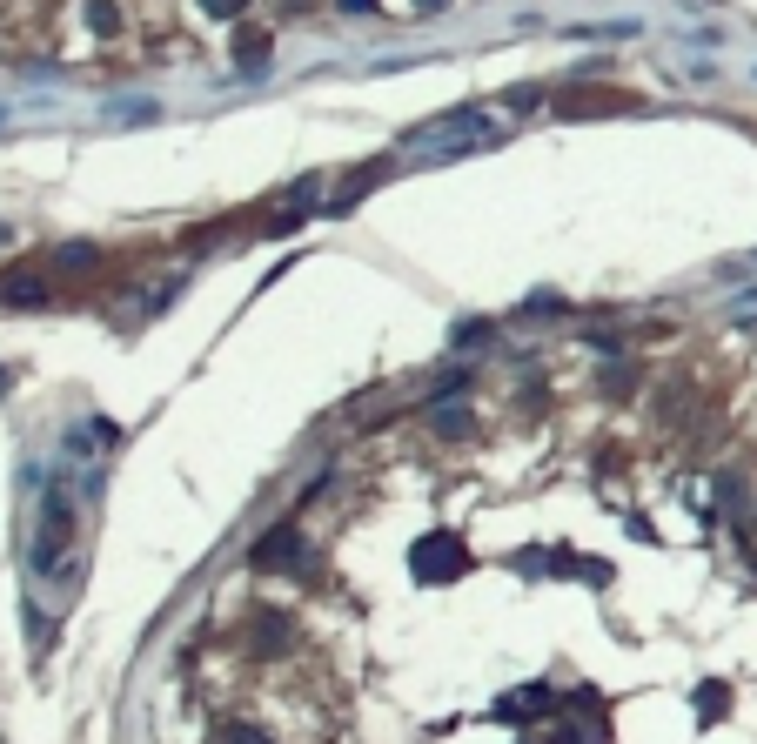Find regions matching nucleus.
<instances>
[{"label": "nucleus", "instance_id": "obj_11", "mask_svg": "<svg viewBox=\"0 0 757 744\" xmlns=\"http://www.w3.org/2000/svg\"><path fill=\"white\" fill-rule=\"evenodd\" d=\"M342 7H356V14H362V7H369V0H342Z\"/></svg>", "mask_w": 757, "mask_h": 744}, {"label": "nucleus", "instance_id": "obj_6", "mask_svg": "<svg viewBox=\"0 0 757 744\" xmlns=\"http://www.w3.org/2000/svg\"><path fill=\"white\" fill-rule=\"evenodd\" d=\"M469 409H436V436H469Z\"/></svg>", "mask_w": 757, "mask_h": 744}, {"label": "nucleus", "instance_id": "obj_10", "mask_svg": "<svg viewBox=\"0 0 757 744\" xmlns=\"http://www.w3.org/2000/svg\"><path fill=\"white\" fill-rule=\"evenodd\" d=\"M201 7H208V14H222V21H228V14H242V0H201Z\"/></svg>", "mask_w": 757, "mask_h": 744}, {"label": "nucleus", "instance_id": "obj_5", "mask_svg": "<svg viewBox=\"0 0 757 744\" xmlns=\"http://www.w3.org/2000/svg\"><path fill=\"white\" fill-rule=\"evenodd\" d=\"M590 108H630L624 94H563V114H590Z\"/></svg>", "mask_w": 757, "mask_h": 744}, {"label": "nucleus", "instance_id": "obj_9", "mask_svg": "<svg viewBox=\"0 0 757 744\" xmlns=\"http://www.w3.org/2000/svg\"><path fill=\"white\" fill-rule=\"evenodd\" d=\"M88 21H94V27H108V34H114V27H121V14H114V0H94V7H88Z\"/></svg>", "mask_w": 757, "mask_h": 744}, {"label": "nucleus", "instance_id": "obj_8", "mask_svg": "<svg viewBox=\"0 0 757 744\" xmlns=\"http://www.w3.org/2000/svg\"><path fill=\"white\" fill-rule=\"evenodd\" d=\"M215 744H268V738H262V731H248V724H222Z\"/></svg>", "mask_w": 757, "mask_h": 744}, {"label": "nucleus", "instance_id": "obj_1", "mask_svg": "<svg viewBox=\"0 0 757 744\" xmlns=\"http://www.w3.org/2000/svg\"><path fill=\"white\" fill-rule=\"evenodd\" d=\"M67 537H74V510H67V490H47V510H41V537H34V564L54 570L61 564Z\"/></svg>", "mask_w": 757, "mask_h": 744}, {"label": "nucleus", "instance_id": "obj_2", "mask_svg": "<svg viewBox=\"0 0 757 744\" xmlns=\"http://www.w3.org/2000/svg\"><path fill=\"white\" fill-rule=\"evenodd\" d=\"M469 557H463V537H423L416 543V577H429V584H449V577H463Z\"/></svg>", "mask_w": 757, "mask_h": 744}, {"label": "nucleus", "instance_id": "obj_12", "mask_svg": "<svg viewBox=\"0 0 757 744\" xmlns=\"http://www.w3.org/2000/svg\"><path fill=\"white\" fill-rule=\"evenodd\" d=\"M423 7H443V0H423Z\"/></svg>", "mask_w": 757, "mask_h": 744}, {"label": "nucleus", "instance_id": "obj_3", "mask_svg": "<svg viewBox=\"0 0 757 744\" xmlns=\"http://www.w3.org/2000/svg\"><path fill=\"white\" fill-rule=\"evenodd\" d=\"M255 564H262V570H282V564H295V530H268V537L255 543Z\"/></svg>", "mask_w": 757, "mask_h": 744}, {"label": "nucleus", "instance_id": "obj_7", "mask_svg": "<svg viewBox=\"0 0 757 744\" xmlns=\"http://www.w3.org/2000/svg\"><path fill=\"white\" fill-rule=\"evenodd\" d=\"M697 704H704V724H717L724 718V704H731V691H724V684H704V698Z\"/></svg>", "mask_w": 757, "mask_h": 744}, {"label": "nucleus", "instance_id": "obj_4", "mask_svg": "<svg viewBox=\"0 0 757 744\" xmlns=\"http://www.w3.org/2000/svg\"><path fill=\"white\" fill-rule=\"evenodd\" d=\"M268 61V27H242L235 34V68H262Z\"/></svg>", "mask_w": 757, "mask_h": 744}]
</instances>
